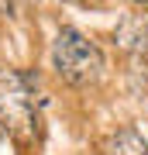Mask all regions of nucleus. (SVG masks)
<instances>
[{
    "instance_id": "f257e3e1",
    "label": "nucleus",
    "mask_w": 148,
    "mask_h": 155,
    "mask_svg": "<svg viewBox=\"0 0 148 155\" xmlns=\"http://www.w3.org/2000/svg\"><path fill=\"white\" fill-rule=\"evenodd\" d=\"M0 124L14 138H35L38 134V100H35V76L21 69L0 66Z\"/></svg>"
},
{
    "instance_id": "f03ea898",
    "label": "nucleus",
    "mask_w": 148,
    "mask_h": 155,
    "mask_svg": "<svg viewBox=\"0 0 148 155\" xmlns=\"http://www.w3.org/2000/svg\"><path fill=\"white\" fill-rule=\"evenodd\" d=\"M52 62H55V72H59L66 83H72V86H90V83H97L100 72H104V55H100V48L76 28H62L55 35Z\"/></svg>"
},
{
    "instance_id": "7ed1b4c3",
    "label": "nucleus",
    "mask_w": 148,
    "mask_h": 155,
    "mask_svg": "<svg viewBox=\"0 0 148 155\" xmlns=\"http://www.w3.org/2000/svg\"><path fill=\"white\" fill-rule=\"evenodd\" d=\"M117 41L131 52H148V24L138 14H127L121 21V28H117Z\"/></svg>"
},
{
    "instance_id": "20e7f679",
    "label": "nucleus",
    "mask_w": 148,
    "mask_h": 155,
    "mask_svg": "<svg viewBox=\"0 0 148 155\" xmlns=\"http://www.w3.org/2000/svg\"><path fill=\"white\" fill-rule=\"evenodd\" d=\"M110 155H148V141L134 127H121L110 141Z\"/></svg>"
}]
</instances>
